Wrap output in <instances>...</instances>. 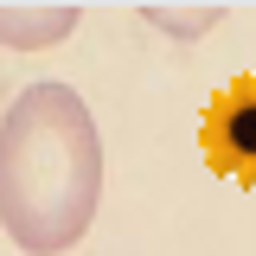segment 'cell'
Segmentation results:
<instances>
[{
    "mask_svg": "<svg viewBox=\"0 0 256 256\" xmlns=\"http://www.w3.org/2000/svg\"><path fill=\"white\" fill-rule=\"evenodd\" d=\"M102 205V134L90 102L45 77L0 116V230L26 256H64Z\"/></svg>",
    "mask_w": 256,
    "mask_h": 256,
    "instance_id": "6da1fadb",
    "label": "cell"
},
{
    "mask_svg": "<svg viewBox=\"0 0 256 256\" xmlns=\"http://www.w3.org/2000/svg\"><path fill=\"white\" fill-rule=\"evenodd\" d=\"M205 160L218 173H230V180L256 186V77L212 96V109H205Z\"/></svg>",
    "mask_w": 256,
    "mask_h": 256,
    "instance_id": "7a4b0ae2",
    "label": "cell"
},
{
    "mask_svg": "<svg viewBox=\"0 0 256 256\" xmlns=\"http://www.w3.org/2000/svg\"><path fill=\"white\" fill-rule=\"evenodd\" d=\"M84 0H0V45L6 52H52L70 38Z\"/></svg>",
    "mask_w": 256,
    "mask_h": 256,
    "instance_id": "3957f363",
    "label": "cell"
},
{
    "mask_svg": "<svg viewBox=\"0 0 256 256\" xmlns=\"http://www.w3.org/2000/svg\"><path fill=\"white\" fill-rule=\"evenodd\" d=\"M224 6H230V0H134V13H141L154 32L180 38V45L205 38V32L224 20Z\"/></svg>",
    "mask_w": 256,
    "mask_h": 256,
    "instance_id": "277c9868",
    "label": "cell"
}]
</instances>
